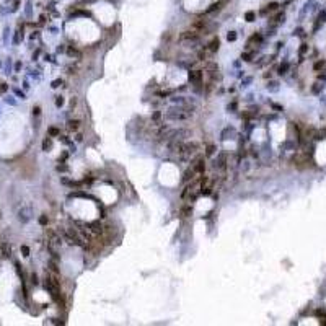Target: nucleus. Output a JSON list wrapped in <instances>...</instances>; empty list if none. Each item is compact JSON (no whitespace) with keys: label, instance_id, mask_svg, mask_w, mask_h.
Masks as SVG:
<instances>
[{"label":"nucleus","instance_id":"1","mask_svg":"<svg viewBox=\"0 0 326 326\" xmlns=\"http://www.w3.org/2000/svg\"><path fill=\"white\" fill-rule=\"evenodd\" d=\"M191 111H188L184 106H178V108H170L165 113V119L168 121H188L191 119Z\"/></svg>","mask_w":326,"mask_h":326},{"label":"nucleus","instance_id":"2","mask_svg":"<svg viewBox=\"0 0 326 326\" xmlns=\"http://www.w3.org/2000/svg\"><path fill=\"white\" fill-rule=\"evenodd\" d=\"M199 38H201V36H199V31H194V30L183 31V33L180 34V41L186 46V47H194V44L199 43Z\"/></svg>","mask_w":326,"mask_h":326},{"label":"nucleus","instance_id":"3","mask_svg":"<svg viewBox=\"0 0 326 326\" xmlns=\"http://www.w3.org/2000/svg\"><path fill=\"white\" fill-rule=\"evenodd\" d=\"M197 150H199V144H197V142H184L183 150L178 153V157H180L181 161H188Z\"/></svg>","mask_w":326,"mask_h":326},{"label":"nucleus","instance_id":"4","mask_svg":"<svg viewBox=\"0 0 326 326\" xmlns=\"http://www.w3.org/2000/svg\"><path fill=\"white\" fill-rule=\"evenodd\" d=\"M46 236H47V248L51 251H55L62 245V236L57 230H51V228L46 230Z\"/></svg>","mask_w":326,"mask_h":326},{"label":"nucleus","instance_id":"5","mask_svg":"<svg viewBox=\"0 0 326 326\" xmlns=\"http://www.w3.org/2000/svg\"><path fill=\"white\" fill-rule=\"evenodd\" d=\"M191 168L196 171V175H204V171H206V161H204V157H197V158L191 163Z\"/></svg>","mask_w":326,"mask_h":326},{"label":"nucleus","instance_id":"6","mask_svg":"<svg viewBox=\"0 0 326 326\" xmlns=\"http://www.w3.org/2000/svg\"><path fill=\"white\" fill-rule=\"evenodd\" d=\"M88 230H90L93 235H103V233H105V225H103L100 220L90 222V223H88Z\"/></svg>","mask_w":326,"mask_h":326},{"label":"nucleus","instance_id":"7","mask_svg":"<svg viewBox=\"0 0 326 326\" xmlns=\"http://www.w3.org/2000/svg\"><path fill=\"white\" fill-rule=\"evenodd\" d=\"M188 78L192 85H201L202 82V70H189L188 74Z\"/></svg>","mask_w":326,"mask_h":326},{"label":"nucleus","instance_id":"8","mask_svg":"<svg viewBox=\"0 0 326 326\" xmlns=\"http://www.w3.org/2000/svg\"><path fill=\"white\" fill-rule=\"evenodd\" d=\"M214 168H219V170H225L227 168V155L225 153H220V155L217 157V160L214 161Z\"/></svg>","mask_w":326,"mask_h":326},{"label":"nucleus","instance_id":"9","mask_svg":"<svg viewBox=\"0 0 326 326\" xmlns=\"http://www.w3.org/2000/svg\"><path fill=\"white\" fill-rule=\"evenodd\" d=\"M236 136V129L235 127H225V129L222 130V134H220V137H222V140H228V139H233V137Z\"/></svg>","mask_w":326,"mask_h":326},{"label":"nucleus","instance_id":"10","mask_svg":"<svg viewBox=\"0 0 326 326\" xmlns=\"http://www.w3.org/2000/svg\"><path fill=\"white\" fill-rule=\"evenodd\" d=\"M219 47H220V39H219V38H214V39L207 44L206 49L209 51L211 54H214V52H217V51H219Z\"/></svg>","mask_w":326,"mask_h":326},{"label":"nucleus","instance_id":"11","mask_svg":"<svg viewBox=\"0 0 326 326\" xmlns=\"http://www.w3.org/2000/svg\"><path fill=\"white\" fill-rule=\"evenodd\" d=\"M207 26V21L206 20H196L194 23H192V30L194 31H202L204 33V28Z\"/></svg>","mask_w":326,"mask_h":326},{"label":"nucleus","instance_id":"12","mask_svg":"<svg viewBox=\"0 0 326 326\" xmlns=\"http://www.w3.org/2000/svg\"><path fill=\"white\" fill-rule=\"evenodd\" d=\"M18 219H20L21 222H28L31 219V209L28 207V209H23V211H20V215H18Z\"/></svg>","mask_w":326,"mask_h":326},{"label":"nucleus","instance_id":"13","mask_svg":"<svg viewBox=\"0 0 326 326\" xmlns=\"http://www.w3.org/2000/svg\"><path fill=\"white\" fill-rule=\"evenodd\" d=\"M194 176H196V171L194 170H192V168H188V170H186L184 171V175H183V180H181V181H183V183H186V181H192V180H194Z\"/></svg>","mask_w":326,"mask_h":326},{"label":"nucleus","instance_id":"14","mask_svg":"<svg viewBox=\"0 0 326 326\" xmlns=\"http://www.w3.org/2000/svg\"><path fill=\"white\" fill-rule=\"evenodd\" d=\"M67 55L69 57H75V59H82V52L78 49H75V47H69L67 49Z\"/></svg>","mask_w":326,"mask_h":326},{"label":"nucleus","instance_id":"15","mask_svg":"<svg viewBox=\"0 0 326 326\" xmlns=\"http://www.w3.org/2000/svg\"><path fill=\"white\" fill-rule=\"evenodd\" d=\"M67 127H69V130H77L78 127H80V121L78 119H70L69 122H67Z\"/></svg>","mask_w":326,"mask_h":326},{"label":"nucleus","instance_id":"16","mask_svg":"<svg viewBox=\"0 0 326 326\" xmlns=\"http://www.w3.org/2000/svg\"><path fill=\"white\" fill-rule=\"evenodd\" d=\"M51 148H52V140H51V137H46L44 140H43V150L49 152Z\"/></svg>","mask_w":326,"mask_h":326},{"label":"nucleus","instance_id":"17","mask_svg":"<svg viewBox=\"0 0 326 326\" xmlns=\"http://www.w3.org/2000/svg\"><path fill=\"white\" fill-rule=\"evenodd\" d=\"M323 69H326V60H318V62H315V65H313V70L320 72V70H323Z\"/></svg>","mask_w":326,"mask_h":326},{"label":"nucleus","instance_id":"18","mask_svg":"<svg viewBox=\"0 0 326 326\" xmlns=\"http://www.w3.org/2000/svg\"><path fill=\"white\" fill-rule=\"evenodd\" d=\"M191 214H192V207L191 206H184L183 209H181V215L183 217H189Z\"/></svg>","mask_w":326,"mask_h":326},{"label":"nucleus","instance_id":"19","mask_svg":"<svg viewBox=\"0 0 326 326\" xmlns=\"http://www.w3.org/2000/svg\"><path fill=\"white\" fill-rule=\"evenodd\" d=\"M49 271L52 272V274H59V267H57V264H55L54 261H49Z\"/></svg>","mask_w":326,"mask_h":326},{"label":"nucleus","instance_id":"20","mask_svg":"<svg viewBox=\"0 0 326 326\" xmlns=\"http://www.w3.org/2000/svg\"><path fill=\"white\" fill-rule=\"evenodd\" d=\"M287 70H289V64H287V62H284V64L279 65V75H286Z\"/></svg>","mask_w":326,"mask_h":326},{"label":"nucleus","instance_id":"21","mask_svg":"<svg viewBox=\"0 0 326 326\" xmlns=\"http://www.w3.org/2000/svg\"><path fill=\"white\" fill-rule=\"evenodd\" d=\"M254 18H256V13H254V11H246V13H245V20L246 21H250V23H251V21H254Z\"/></svg>","mask_w":326,"mask_h":326},{"label":"nucleus","instance_id":"22","mask_svg":"<svg viewBox=\"0 0 326 326\" xmlns=\"http://www.w3.org/2000/svg\"><path fill=\"white\" fill-rule=\"evenodd\" d=\"M253 57H254V52H245V54H241V59L246 60V62H251Z\"/></svg>","mask_w":326,"mask_h":326},{"label":"nucleus","instance_id":"23","mask_svg":"<svg viewBox=\"0 0 326 326\" xmlns=\"http://www.w3.org/2000/svg\"><path fill=\"white\" fill-rule=\"evenodd\" d=\"M47 132H49L51 137H59L60 136V130L57 129V127H49V130H47Z\"/></svg>","mask_w":326,"mask_h":326},{"label":"nucleus","instance_id":"24","mask_svg":"<svg viewBox=\"0 0 326 326\" xmlns=\"http://www.w3.org/2000/svg\"><path fill=\"white\" fill-rule=\"evenodd\" d=\"M214 152H215V145H207L206 147V157H212L214 155Z\"/></svg>","mask_w":326,"mask_h":326},{"label":"nucleus","instance_id":"25","mask_svg":"<svg viewBox=\"0 0 326 326\" xmlns=\"http://www.w3.org/2000/svg\"><path fill=\"white\" fill-rule=\"evenodd\" d=\"M171 101H173V103H178V105H186V103H188V100H186V98H181V96H175V98H171Z\"/></svg>","mask_w":326,"mask_h":326},{"label":"nucleus","instance_id":"26","mask_svg":"<svg viewBox=\"0 0 326 326\" xmlns=\"http://www.w3.org/2000/svg\"><path fill=\"white\" fill-rule=\"evenodd\" d=\"M49 223V217L46 215V214H43V215L39 217V225H43V227H46Z\"/></svg>","mask_w":326,"mask_h":326},{"label":"nucleus","instance_id":"27","mask_svg":"<svg viewBox=\"0 0 326 326\" xmlns=\"http://www.w3.org/2000/svg\"><path fill=\"white\" fill-rule=\"evenodd\" d=\"M57 171H60V173H65V171H69V166L64 165V161H59V165H57Z\"/></svg>","mask_w":326,"mask_h":326},{"label":"nucleus","instance_id":"28","mask_svg":"<svg viewBox=\"0 0 326 326\" xmlns=\"http://www.w3.org/2000/svg\"><path fill=\"white\" fill-rule=\"evenodd\" d=\"M77 72H78V67H77V65H69V67H67V74L74 75V74H77Z\"/></svg>","mask_w":326,"mask_h":326},{"label":"nucleus","instance_id":"29","mask_svg":"<svg viewBox=\"0 0 326 326\" xmlns=\"http://www.w3.org/2000/svg\"><path fill=\"white\" fill-rule=\"evenodd\" d=\"M227 39H228V43H233V41H236V33H235V31H230V33L227 34Z\"/></svg>","mask_w":326,"mask_h":326},{"label":"nucleus","instance_id":"30","mask_svg":"<svg viewBox=\"0 0 326 326\" xmlns=\"http://www.w3.org/2000/svg\"><path fill=\"white\" fill-rule=\"evenodd\" d=\"M306 51H308V44L303 43V44L300 46V51H298V52H300V57H303V54H306Z\"/></svg>","mask_w":326,"mask_h":326},{"label":"nucleus","instance_id":"31","mask_svg":"<svg viewBox=\"0 0 326 326\" xmlns=\"http://www.w3.org/2000/svg\"><path fill=\"white\" fill-rule=\"evenodd\" d=\"M64 103H65V100L62 98V96H57V98H55V106H57V108L64 106Z\"/></svg>","mask_w":326,"mask_h":326},{"label":"nucleus","instance_id":"32","mask_svg":"<svg viewBox=\"0 0 326 326\" xmlns=\"http://www.w3.org/2000/svg\"><path fill=\"white\" fill-rule=\"evenodd\" d=\"M206 57H207L206 51H199V52H197V59L199 60H206Z\"/></svg>","mask_w":326,"mask_h":326},{"label":"nucleus","instance_id":"33","mask_svg":"<svg viewBox=\"0 0 326 326\" xmlns=\"http://www.w3.org/2000/svg\"><path fill=\"white\" fill-rule=\"evenodd\" d=\"M62 83H64V82L60 80V78H57V80H54L52 83H51V86H52V88H59V86L62 85Z\"/></svg>","mask_w":326,"mask_h":326},{"label":"nucleus","instance_id":"34","mask_svg":"<svg viewBox=\"0 0 326 326\" xmlns=\"http://www.w3.org/2000/svg\"><path fill=\"white\" fill-rule=\"evenodd\" d=\"M152 121H161V113H160V111H155V113H153Z\"/></svg>","mask_w":326,"mask_h":326},{"label":"nucleus","instance_id":"35","mask_svg":"<svg viewBox=\"0 0 326 326\" xmlns=\"http://www.w3.org/2000/svg\"><path fill=\"white\" fill-rule=\"evenodd\" d=\"M2 251H3V256H10V246H8V245H3V246H2Z\"/></svg>","mask_w":326,"mask_h":326},{"label":"nucleus","instance_id":"36","mask_svg":"<svg viewBox=\"0 0 326 326\" xmlns=\"http://www.w3.org/2000/svg\"><path fill=\"white\" fill-rule=\"evenodd\" d=\"M325 136H326V130H320V132H316V134H315V139H318V140H320V139H323Z\"/></svg>","mask_w":326,"mask_h":326},{"label":"nucleus","instance_id":"37","mask_svg":"<svg viewBox=\"0 0 326 326\" xmlns=\"http://www.w3.org/2000/svg\"><path fill=\"white\" fill-rule=\"evenodd\" d=\"M321 88H323V86H321L320 83H315V86L311 88V91H313V93H320V91H321Z\"/></svg>","mask_w":326,"mask_h":326},{"label":"nucleus","instance_id":"38","mask_svg":"<svg viewBox=\"0 0 326 326\" xmlns=\"http://www.w3.org/2000/svg\"><path fill=\"white\" fill-rule=\"evenodd\" d=\"M171 95V90H165V91H160L158 93V96H161V98H166V96Z\"/></svg>","mask_w":326,"mask_h":326},{"label":"nucleus","instance_id":"39","mask_svg":"<svg viewBox=\"0 0 326 326\" xmlns=\"http://www.w3.org/2000/svg\"><path fill=\"white\" fill-rule=\"evenodd\" d=\"M267 90H277V82H271V83H267Z\"/></svg>","mask_w":326,"mask_h":326},{"label":"nucleus","instance_id":"40","mask_svg":"<svg viewBox=\"0 0 326 326\" xmlns=\"http://www.w3.org/2000/svg\"><path fill=\"white\" fill-rule=\"evenodd\" d=\"M21 253H23V256H30V248L28 246H21Z\"/></svg>","mask_w":326,"mask_h":326},{"label":"nucleus","instance_id":"41","mask_svg":"<svg viewBox=\"0 0 326 326\" xmlns=\"http://www.w3.org/2000/svg\"><path fill=\"white\" fill-rule=\"evenodd\" d=\"M277 7H279V3H276V2H272V3H269L267 5V10H277Z\"/></svg>","mask_w":326,"mask_h":326},{"label":"nucleus","instance_id":"42","mask_svg":"<svg viewBox=\"0 0 326 326\" xmlns=\"http://www.w3.org/2000/svg\"><path fill=\"white\" fill-rule=\"evenodd\" d=\"M316 316H320V318L323 316V318L326 320V311L325 310H316Z\"/></svg>","mask_w":326,"mask_h":326},{"label":"nucleus","instance_id":"43","mask_svg":"<svg viewBox=\"0 0 326 326\" xmlns=\"http://www.w3.org/2000/svg\"><path fill=\"white\" fill-rule=\"evenodd\" d=\"M31 282H33L34 286H38V284H39V281H38V276H36V274H31Z\"/></svg>","mask_w":326,"mask_h":326},{"label":"nucleus","instance_id":"44","mask_svg":"<svg viewBox=\"0 0 326 326\" xmlns=\"http://www.w3.org/2000/svg\"><path fill=\"white\" fill-rule=\"evenodd\" d=\"M227 109H228V111H235L236 109V103H235V101H233V103H230V105L227 106Z\"/></svg>","mask_w":326,"mask_h":326},{"label":"nucleus","instance_id":"45","mask_svg":"<svg viewBox=\"0 0 326 326\" xmlns=\"http://www.w3.org/2000/svg\"><path fill=\"white\" fill-rule=\"evenodd\" d=\"M33 114H34V116H39L41 114V108H39V106H34V108H33Z\"/></svg>","mask_w":326,"mask_h":326},{"label":"nucleus","instance_id":"46","mask_svg":"<svg viewBox=\"0 0 326 326\" xmlns=\"http://www.w3.org/2000/svg\"><path fill=\"white\" fill-rule=\"evenodd\" d=\"M59 139H60L62 142H64V144H70V140L67 139V136H59Z\"/></svg>","mask_w":326,"mask_h":326},{"label":"nucleus","instance_id":"47","mask_svg":"<svg viewBox=\"0 0 326 326\" xmlns=\"http://www.w3.org/2000/svg\"><path fill=\"white\" fill-rule=\"evenodd\" d=\"M75 105H77V98L74 96V98L70 100V108H75Z\"/></svg>","mask_w":326,"mask_h":326},{"label":"nucleus","instance_id":"48","mask_svg":"<svg viewBox=\"0 0 326 326\" xmlns=\"http://www.w3.org/2000/svg\"><path fill=\"white\" fill-rule=\"evenodd\" d=\"M64 51H65L64 46H59V47H57V52H59V54H60V52H64Z\"/></svg>","mask_w":326,"mask_h":326},{"label":"nucleus","instance_id":"49","mask_svg":"<svg viewBox=\"0 0 326 326\" xmlns=\"http://www.w3.org/2000/svg\"><path fill=\"white\" fill-rule=\"evenodd\" d=\"M251 82V77H246L245 80H243V85H246V83H250Z\"/></svg>","mask_w":326,"mask_h":326},{"label":"nucleus","instance_id":"50","mask_svg":"<svg viewBox=\"0 0 326 326\" xmlns=\"http://www.w3.org/2000/svg\"><path fill=\"white\" fill-rule=\"evenodd\" d=\"M77 140L82 142V140H83V136H82V134H77Z\"/></svg>","mask_w":326,"mask_h":326},{"label":"nucleus","instance_id":"51","mask_svg":"<svg viewBox=\"0 0 326 326\" xmlns=\"http://www.w3.org/2000/svg\"><path fill=\"white\" fill-rule=\"evenodd\" d=\"M85 2H90V3H91V2H96V0H85Z\"/></svg>","mask_w":326,"mask_h":326}]
</instances>
